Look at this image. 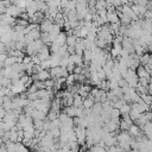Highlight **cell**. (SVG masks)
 <instances>
[{
  "label": "cell",
  "instance_id": "1",
  "mask_svg": "<svg viewBox=\"0 0 152 152\" xmlns=\"http://www.w3.org/2000/svg\"><path fill=\"white\" fill-rule=\"evenodd\" d=\"M124 80L126 81V83H127L130 87L136 88L137 84H138V80H139V78H138V76H137V74H136V70L127 69V73H126V75H125Z\"/></svg>",
  "mask_w": 152,
  "mask_h": 152
},
{
  "label": "cell",
  "instance_id": "2",
  "mask_svg": "<svg viewBox=\"0 0 152 152\" xmlns=\"http://www.w3.org/2000/svg\"><path fill=\"white\" fill-rule=\"evenodd\" d=\"M10 90H11V93L13 94V95H17V94H21V93H24L25 90H26V87L20 82V80H19V82H17V83H14V84H12L11 87H10Z\"/></svg>",
  "mask_w": 152,
  "mask_h": 152
},
{
  "label": "cell",
  "instance_id": "3",
  "mask_svg": "<svg viewBox=\"0 0 152 152\" xmlns=\"http://www.w3.org/2000/svg\"><path fill=\"white\" fill-rule=\"evenodd\" d=\"M52 24H54V23H52L51 20L44 18V19L39 23V31H42V32H49L50 29H51V26H52Z\"/></svg>",
  "mask_w": 152,
  "mask_h": 152
},
{
  "label": "cell",
  "instance_id": "4",
  "mask_svg": "<svg viewBox=\"0 0 152 152\" xmlns=\"http://www.w3.org/2000/svg\"><path fill=\"white\" fill-rule=\"evenodd\" d=\"M37 55H38V57H39V59H41V62H42V61L49 59V57H50V50H49L48 45H43L42 49L37 52Z\"/></svg>",
  "mask_w": 152,
  "mask_h": 152
},
{
  "label": "cell",
  "instance_id": "5",
  "mask_svg": "<svg viewBox=\"0 0 152 152\" xmlns=\"http://www.w3.org/2000/svg\"><path fill=\"white\" fill-rule=\"evenodd\" d=\"M59 59H61V56L58 54H50V57H49L50 68L59 67Z\"/></svg>",
  "mask_w": 152,
  "mask_h": 152
},
{
  "label": "cell",
  "instance_id": "6",
  "mask_svg": "<svg viewBox=\"0 0 152 152\" xmlns=\"http://www.w3.org/2000/svg\"><path fill=\"white\" fill-rule=\"evenodd\" d=\"M95 103V101H94V98L92 96V95H88V96H86V98H83V102H82V107L84 108V109H89V108H92L93 107V105Z\"/></svg>",
  "mask_w": 152,
  "mask_h": 152
},
{
  "label": "cell",
  "instance_id": "7",
  "mask_svg": "<svg viewBox=\"0 0 152 152\" xmlns=\"http://www.w3.org/2000/svg\"><path fill=\"white\" fill-rule=\"evenodd\" d=\"M69 62H70V63H74L75 66H83V59H82V56L76 55V54L69 55Z\"/></svg>",
  "mask_w": 152,
  "mask_h": 152
},
{
  "label": "cell",
  "instance_id": "8",
  "mask_svg": "<svg viewBox=\"0 0 152 152\" xmlns=\"http://www.w3.org/2000/svg\"><path fill=\"white\" fill-rule=\"evenodd\" d=\"M82 59H83L84 66H86V64L89 66V63L92 62V59H93V54H92V51L88 50V49H86V50L83 51V54H82Z\"/></svg>",
  "mask_w": 152,
  "mask_h": 152
},
{
  "label": "cell",
  "instance_id": "9",
  "mask_svg": "<svg viewBox=\"0 0 152 152\" xmlns=\"http://www.w3.org/2000/svg\"><path fill=\"white\" fill-rule=\"evenodd\" d=\"M128 134L131 136V137H133V138H136V137H138V136H140L143 132H141V130L136 125V124H132L131 126H130V128H128Z\"/></svg>",
  "mask_w": 152,
  "mask_h": 152
},
{
  "label": "cell",
  "instance_id": "10",
  "mask_svg": "<svg viewBox=\"0 0 152 152\" xmlns=\"http://www.w3.org/2000/svg\"><path fill=\"white\" fill-rule=\"evenodd\" d=\"M141 131H143V134H144L146 138L151 139V133H152V124H151V121H147V123L143 126Z\"/></svg>",
  "mask_w": 152,
  "mask_h": 152
},
{
  "label": "cell",
  "instance_id": "11",
  "mask_svg": "<svg viewBox=\"0 0 152 152\" xmlns=\"http://www.w3.org/2000/svg\"><path fill=\"white\" fill-rule=\"evenodd\" d=\"M136 74H137V76H138V78H147V80H150V74L146 73V70L144 69L143 66H139V67L137 68Z\"/></svg>",
  "mask_w": 152,
  "mask_h": 152
},
{
  "label": "cell",
  "instance_id": "12",
  "mask_svg": "<svg viewBox=\"0 0 152 152\" xmlns=\"http://www.w3.org/2000/svg\"><path fill=\"white\" fill-rule=\"evenodd\" d=\"M139 63H140V66L151 64V56L148 52H144L141 56H139Z\"/></svg>",
  "mask_w": 152,
  "mask_h": 152
},
{
  "label": "cell",
  "instance_id": "13",
  "mask_svg": "<svg viewBox=\"0 0 152 152\" xmlns=\"http://www.w3.org/2000/svg\"><path fill=\"white\" fill-rule=\"evenodd\" d=\"M30 116L32 118V120H45V114L41 111H37V109H34Z\"/></svg>",
  "mask_w": 152,
  "mask_h": 152
},
{
  "label": "cell",
  "instance_id": "14",
  "mask_svg": "<svg viewBox=\"0 0 152 152\" xmlns=\"http://www.w3.org/2000/svg\"><path fill=\"white\" fill-rule=\"evenodd\" d=\"M66 38H67V34H66V32H59V34L57 35V37H56L55 43H57L59 46H62V45L66 44ZM52 43H54V42H52Z\"/></svg>",
  "mask_w": 152,
  "mask_h": 152
},
{
  "label": "cell",
  "instance_id": "15",
  "mask_svg": "<svg viewBox=\"0 0 152 152\" xmlns=\"http://www.w3.org/2000/svg\"><path fill=\"white\" fill-rule=\"evenodd\" d=\"M107 23L109 24H114V23H119V18L116 12H107Z\"/></svg>",
  "mask_w": 152,
  "mask_h": 152
},
{
  "label": "cell",
  "instance_id": "16",
  "mask_svg": "<svg viewBox=\"0 0 152 152\" xmlns=\"http://www.w3.org/2000/svg\"><path fill=\"white\" fill-rule=\"evenodd\" d=\"M77 42V37L74 36V35H68L67 38H66V45L67 46H75Z\"/></svg>",
  "mask_w": 152,
  "mask_h": 152
},
{
  "label": "cell",
  "instance_id": "17",
  "mask_svg": "<svg viewBox=\"0 0 152 152\" xmlns=\"http://www.w3.org/2000/svg\"><path fill=\"white\" fill-rule=\"evenodd\" d=\"M37 77H38V81H46L50 78V74H49V70H41L38 74H37Z\"/></svg>",
  "mask_w": 152,
  "mask_h": 152
},
{
  "label": "cell",
  "instance_id": "18",
  "mask_svg": "<svg viewBox=\"0 0 152 152\" xmlns=\"http://www.w3.org/2000/svg\"><path fill=\"white\" fill-rule=\"evenodd\" d=\"M14 63H17L16 57H13V56H7V57L5 58V61H4V68H9V67L13 66Z\"/></svg>",
  "mask_w": 152,
  "mask_h": 152
},
{
  "label": "cell",
  "instance_id": "19",
  "mask_svg": "<svg viewBox=\"0 0 152 152\" xmlns=\"http://www.w3.org/2000/svg\"><path fill=\"white\" fill-rule=\"evenodd\" d=\"M82 102H83V98H81L80 95H74L73 98V106L74 107H82Z\"/></svg>",
  "mask_w": 152,
  "mask_h": 152
},
{
  "label": "cell",
  "instance_id": "20",
  "mask_svg": "<svg viewBox=\"0 0 152 152\" xmlns=\"http://www.w3.org/2000/svg\"><path fill=\"white\" fill-rule=\"evenodd\" d=\"M61 32V26H58L57 24H52L50 31H49V35H52V36H57L58 34Z\"/></svg>",
  "mask_w": 152,
  "mask_h": 152
},
{
  "label": "cell",
  "instance_id": "21",
  "mask_svg": "<svg viewBox=\"0 0 152 152\" xmlns=\"http://www.w3.org/2000/svg\"><path fill=\"white\" fill-rule=\"evenodd\" d=\"M131 111V105H128V103H125L124 106H121L120 108H119V113H120V115H125V114H128V112Z\"/></svg>",
  "mask_w": 152,
  "mask_h": 152
},
{
  "label": "cell",
  "instance_id": "22",
  "mask_svg": "<svg viewBox=\"0 0 152 152\" xmlns=\"http://www.w3.org/2000/svg\"><path fill=\"white\" fill-rule=\"evenodd\" d=\"M14 152H30L26 146H24L21 143H16L14 146Z\"/></svg>",
  "mask_w": 152,
  "mask_h": 152
},
{
  "label": "cell",
  "instance_id": "23",
  "mask_svg": "<svg viewBox=\"0 0 152 152\" xmlns=\"http://www.w3.org/2000/svg\"><path fill=\"white\" fill-rule=\"evenodd\" d=\"M63 113H66L69 118H74L75 116V107L74 106H68V107L64 108V112Z\"/></svg>",
  "mask_w": 152,
  "mask_h": 152
},
{
  "label": "cell",
  "instance_id": "24",
  "mask_svg": "<svg viewBox=\"0 0 152 152\" xmlns=\"http://www.w3.org/2000/svg\"><path fill=\"white\" fill-rule=\"evenodd\" d=\"M29 35L32 37V39H34V41L39 39V38H41V31H39V27H38V29L32 30V31H30V34H29Z\"/></svg>",
  "mask_w": 152,
  "mask_h": 152
},
{
  "label": "cell",
  "instance_id": "25",
  "mask_svg": "<svg viewBox=\"0 0 152 152\" xmlns=\"http://www.w3.org/2000/svg\"><path fill=\"white\" fill-rule=\"evenodd\" d=\"M68 64H69V55H66L63 57H61V59H59V67L66 68Z\"/></svg>",
  "mask_w": 152,
  "mask_h": 152
},
{
  "label": "cell",
  "instance_id": "26",
  "mask_svg": "<svg viewBox=\"0 0 152 152\" xmlns=\"http://www.w3.org/2000/svg\"><path fill=\"white\" fill-rule=\"evenodd\" d=\"M88 151L89 152H106V147H101V146H99V145H93L90 148H88Z\"/></svg>",
  "mask_w": 152,
  "mask_h": 152
},
{
  "label": "cell",
  "instance_id": "27",
  "mask_svg": "<svg viewBox=\"0 0 152 152\" xmlns=\"http://www.w3.org/2000/svg\"><path fill=\"white\" fill-rule=\"evenodd\" d=\"M140 99H141V100H143V102H144V103H146L147 106H150V105H151L152 98H151V95H150V94H141V95H140Z\"/></svg>",
  "mask_w": 152,
  "mask_h": 152
},
{
  "label": "cell",
  "instance_id": "28",
  "mask_svg": "<svg viewBox=\"0 0 152 152\" xmlns=\"http://www.w3.org/2000/svg\"><path fill=\"white\" fill-rule=\"evenodd\" d=\"M11 69H12V71H14V73H20V71H24L23 70V64L21 63H14L13 66H11Z\"/></svg>",
  "mask_w": 152,
  "mask_h": 152
},
{
  "label": "cell",
  "instance_id": "29",
  "mask_svg": "<svg viewBox=\"0 0 152 152\" xmlns=\"http://www.w3.org/2000/svg\"><path fill=\"white\" fill-rule=\"evenodd\" d=\"M0 84H1V87H6V88H10L12 86L11 80L9 77H3V80L0 81Z\"/></svg>",
  "mask_w": 152,
  "mask_h": 152
},
{
  "label": "cell",
  "instance_id": "30",
  "mask_svg": "<svg viewBox=\"0 0 152 152\" xmlns=\"http://www.w3.org/2000/svg\"><path fill=\"white\" fill-rule=\"evenodd\" d=\"M128 116H130V119L133 121V123H134V121L140 116V114L139 113H137L136 111H133V109H131L130 112H128Z\"/></svg>",
  "mask_w": 152,
  "mask_h": 152
},
{
  "label": "cell",
  "instance_id": "31",
  "mask_svg": "<svg viewBox=\"0 0 152 152\" xmlns=\"http://www.w3.org/2000/svg\"><path fill=\"white\" fill-rule=\"evenodd\" d=\"M119 116H120L119 109H116V108H112V109H111V113H109V119H118Z\"/></svg>",
  "mask_w": 152,
  "mask_h": 152
},
{
  "label": "cell",
  "instance_id": "32",
  "mask_svg": "<svg viewBox=\"0 0 152 152\" xmlns=\"http://www.w3.org/2000/svg\"><path fill=\"white\" fill-rule=\"evenodd\" d=\"M126 102H125V100L124 99H118L114 103H113V108H116V109H119L121 106H124Z\"/></svg>",
  "mask_w": 152,
  "mask_h": 152
},
{
  "label": "cell",
  "instance_id": "33",
  "mask_svg": "<svg viewBox=\"0 0 152 152\" xmlns=\"http://www.w3.org/2000/svg\"><path fill=\"white\" fill-rule=\"evenodd\" d=\"M95 10H96V11L106 10V3H105V1H96V4H95Z\"/></svg>",
  "mask_w": 152,
  "mask_h": 152
},
{
  "label": "cell",
  "instance_id": "34",
  "mask_svg": "<svg viewBox=\"0 0 152 152\" xmlns=\"http://www.w3.org/2000/svg\"><path fill=\"white\" fill-rule=\"evenodd\" d=\"M39 66H41V68H42L43 70H48V69H50V62H49V59H46V61H42V62L39 63Z\"/></svg>",
  "mask_w": 152,
  "mask_h": 152
},
{
  "label": "cell",
  "instance_id": "35",
  "mask_svg": "<svg viewBox=\"0 0 152 152\" xmlns=\"http://www.w3.org/2000/svg\"><path fill=\"white\" fill-rule=\"evenodd\" d=\"M50 125H51V128H59L61 121H59V119H55V120L50 121Z\"/></svg>",
  "mask_w": 152,
  "mask_h": 152
},
{
  "label": "cell",
  "instance_id": "36",
  "mask_svg": "<svg viewBox=\"0 0 152 152\" xmlns=\"http://www.w3.org/2000/svg\"><path fill=\"white\" fill-rule=\"evenodd\" d=\"M23 42H24V44H25V45H27V44H30V43H32V42H34V39H32V37H31V36H30V35L27 34V35H25V36H24Z\"/></svg>",
  "mask_w": 152,
  "mask_h": 152
},
{
  "label": "cell",
  "instance_id": "37",
  "mask_svg": "<svg viewBox=\"0 0 152 152\" xmlns=\"http://www.w3.org/2000/svg\"><path fill=\"white\" fill-rule=\"evenodd\" d=\"M37 90H38V89H37V87H36V86H35V84L32 83L31 86L29 87V92H27V94H31V93H36Z\"/></svg>",
  "mask_w": 152,
  "mask_h": 152
},
{
  "label": "cell",
  "instance_id": "38",
  "mask_svg": "<svg viewBox=\"0 0 152 152\" xmlns=\"http://www.w3.org/2000/svg\"><path fill=\"white\" fill-rule=\"evenodd\" d=\"M31 62V56H24L23 61H21V64H29Z\"/></svg>",
  "mask_w": 152,
  "mask_h": 152
},
{
  "label": "cell",
  "instance_id": "39",
  "mask_svg": "<svg viewBox=\"0 0 152 152\" xmlns=\"http://www.w3.org/2000/svg\"><path fill=\"white\" fill-rule=\"evenodd\" d=\"M75 67H76V66H75L74 63H70V62H69V64L66 67V69H67V71H68V73H73Z\"/></svg>",
  "mask_w": 152,
  "mask_h": 152
},
{
  "label": "cell",
  "instance_id": "40",
  "mask_svg": "<svg viewBox=\"0 0 152 152\" xmlns=\"http://www.w3.org/2000/svg\"><path fill=\"white\" fill-rule=\"evenodd\" d=\"M151 17H152L151 10H146L145 13H144V16H143V18H145V19H151Z\"/></svg>",
  "mask_w": 152,
  "mask_h": 152
},
{
  "label": "cell",
  "instance_id": "41",
  "mask_svg": "<svg viewBox=\"0 0 152 152\" xmlns=\"http://www.w3.org/2000/svg\"><path fill=\"white\" fill-rule=\"evenodd\" d=\"M67 52H68L69 55L75 54V46H67Z\"/></svg>",
  "mask_w": 152,
  "mask_h": 152
},
{
  "label": "cell",
  "instance_id": "42",
  "mask_svg": "<svg viewBox=\"0 0 152 152\" xmlns=\"http://www.w3.org/2000/svg\"><path fill=\"white\" fill-rule=\"evenodd\" d=\"M6 57H7L6 54H0V63H4V61H5Z\"/></svg>",
  "mask_w": 152,
  "mask_h": 152
},
{
  "label": "cell",
  "instance_id": "43",
  "mask_svg": "<svg viewBox=\"0 0 152 152\" xmlns=\"http://www.w3.org/2000/svg\"><path fill=\"white\" fill-rule=\"evenodd\" d=\"M0 130H4V123L3 121H0Z\"/></svg>",
  "mask_w": 152,
  "mask_h": 152
},
{
  "label": "cell",
  "instance_id": "44",
  "mask_svg": "<svg viewBox=\"0 0 152 152\" xmlns=\"http://www.w3.org/2000/svg\"><path fill=\"white\" fill-rule=\"evenodd\" d=\"M3 103H4V99L0 98V106H3Z\"/></svg>",
  "mask_w": 152,
  "mask_h": 152
},
{
  "label": "cell",
  "instance_id": "45",
  "mask_svg": "<svg viewBox=\"0 0 152 152\" xmlns=\"http://www.w3.org/2000/svg\"><path fill=\"white\" fill-rule=\"evenodd\" d=\"M3 77H4V76H3V74H1V71H0V81H1V80H3Z\"/></svg>",
  "mask_w": 152,
  "mask_h": 152
},
{
  "label": "cell",
  "instance_id": "46",
  "mask_svg": "<svg viewBox=\"0 0 152 152\" xmlns=\"http://www.w3.org/2000/svg\"><path fill=\"white\" fill-rule=\"evenodd\" d=\"M96 1H105V0H96Z\"/></svg>",
  "mask_w": 152,
  "mask_h": 152
},
{
  "label": "cell",
  "instance_id": "47",
  "mask_svg": "<svg viewBox=\"0 0 152 152\" xmlns=\"http://www.w3.org/2000/svg\"><path fill=\"white\" fill-rule=\"evenodd\" d=\"M1 16H3V14H1V13H0V19H1Z\"/></svg>",
  "mask_w": 152,
  "mask_h": 152
},
{
  "label": "cell",
  "instance_id": "48",
  "mask_svg": "<svg viewBox=\"0 0 152 152\" xmlns=\"http://www.w3.org/2000/svg\"><path fill=\"white\" fill-rule=\"evenodd\" d=\"M35 152H36V151H35Z\"/></svg>",
  "mask_w": 152,
  "mask_h": 152
}]
</instances>
